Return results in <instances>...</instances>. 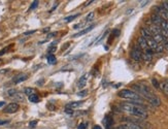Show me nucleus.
Instances as JSON below:
<instances>
[{
    "label": "nucleus",
    "instance_id": "f257e3e1",
    "mask_svg": "<svg viewBox=\"0 0 168 129\" xmlns=\"http://www.w3.org/2000/svg\"><path fill=\"white\" fill-rule=\"evenodd\" d=\"M132 90L136 92L138 95H140L142 98L147 99L151 104L154 106H159L161 104V100L157 95H155L151 91V89L146 85H141V84H135L132 86Z\"/></svg>",
    "mask_w": 168,
    "mask_h": 129
},
{
    "label": "nucleus",
    "instance_id": "f03ea898",
    "mask_svg": "<svg viewBox=\"0 0 168 129\" xmlns=\"http://www.w3.org/2000/svg\"><path fill=\"white\" fill-rule=\"evenodd\" d=\"M121 108L138 119H147V112L146 108L139 102H123L121 104Z\"/></svg>",
    "mask_w": 168,
    "mask_h": 129
},
{
    "label": "nucleus",
    "instance_id": "7ed1b4c3",
    "mask_svg": "<svg viewBox=\"0 0 168 129\" xmlns=\"http://www.w3.org/2000/svg\"><path fill=\"white\" fill-rule=\"evenodd\" d=\"M118 96L123 98V99H129L132 100V102H140L143 100L140 95H138L136 92H134L133 90H130V89H123L118 93Z\"/></svg>",
    "mask_w": 168,
    "mask_h": 129
},
{
    "label": "nucleus",
    "instance_id": "20e7f679",
    "mask_svg": "<svg viewBox=\"0 0 168 129\" xmlns=\"http://www.w3.org/2000/svg\"><path fill=\"white\" fill-rule=\"evenodd\" d=\"M116 129H143L142 126L138 123H135V122H127L125 124H122L118 126Z\"/></svg>",
    "mask_w": 168,
    "mask_h": 129
},
{
    "label": "nucleus",
    "instance_id": "39448f33",
    "mask_svg": "<svg viewBox=\"0 0 168 129\" xmlns=\"http://www.w3.org/2000/svg\"><path fill=\"white\" fill-rule=\"evenodd\" d=\"M141 55H142L141 49L138 46L134 47L132 51H131V58H132L133 60H135V61H140L141 60Z\"/></svg>",
    "mask_w": 168,
    "mask_h": 129
},
{
    "label": "nucleus",
    "instance_id": "423d86ee",
    "mask_svg": "<svg viewBox=\"0 0 168 129\" xmlns=\"http://www.w3.org/2000/svg\"><path fill=\"white\" fill-rule=\"evenodd\" d=\"M19 108H20V106H19L18 103L11 102V103H10V104H7L6 106H5L3 112L6 114H13V113H16V112H18Z\"/></svg>",
    "mask_w": 168,
    "mask_h": 129
},
{
    "label": "nucleus",
    "instance_id": "0eeeda50",
    "mask_svg": "<svg viewBox=\"0 0 168 129\" xmlns=\"http://www.w3.org/2000/svg\"><path fill=\"white\" fill-rule=\"evenodd\" d=\"M8 96L13 98V99H18V100H24V96L22 95V93H20L15 89H10V90H8L7 92Z\"/></svg>",
    "mask_w": 168,
    "mask_h": 129
},
{
    "label": "nucleus",
    "instance_id": "6e6552de",
    "mask_svg": "<svg viewBox=\"0 0 168 129\" xmlns=\"http://www.w3.org/2000/svg\"><path fill=\"white\" fill-rule=\"evenodd\" d=\"M162 19L160 16L157 15V13H154L152 16H151V21H152L153 25H156V26H160L161 22H162Z\"/></svg>",
    "mask_w": 168,
    "mask_h": 129
},
{
    "label": "nucleus",
    "instance_id": "1a4fd4ad",
    "mask_svg": "<svg viewBox=\"0 0 168 129\" xmlns=\"http://www.w3.org/2000/svg\"><path fill=\"white\" fill-rule=\"evenodd\" d=\"M82 104V101H71L69 103H67L66 105H65V108H66V110H75V108H79Z\"/></svg>",
    "mask_w": 168,
    "mask_h": 129
},
{
    "label": "nucleus",
    "instance_id": "9d476101",
    "mask_svg": "<svg viewBox=\"0 0 168 129\" xmlns=\"http://www.w3.org/2000/svg\"><path fill=\"white\" fill-rule=\"evenodd\" d=\"M137 43H138V47H140V49L144 50V51H147V50L149 49V46H147L146 38H143L140 36V37H138V39H137Z\"/></svg>",
    "mask_w": 168,
    "mask_h": 129
},
{
    "label": "nucleus",
    "instance_id": "9b49d317",
    "mask_svg": "<svg viewBox=\"0 0 168 129\" xmlns=\"http://www.w3.org/2000/svg\"><path fill=\"white\" fill-rule=\"evenodd\" d=\"M140 34H141V37L146 38V39H149L152 37V33L149 30L147 27H142L140 29Z\"/></svg>",
    "mask_w": 168,
    "mask_h": 129
},
{
    "label": "nucleus",
    "instance_id": "f8f14e48",
    "mask_svg": "<svg viewBox=\"0 0 168 129\" xmlns=\"http://www.w3.org/2000/svg\"><path fill=\"white\" fill-rule=\"evenodd\" d=\"M103 123H104L105 128L106 129H112L113 126V119L112 117L107 116V117H105V119L103 120Z\"/></svg>",
    "mask_w": 168,
    "mask_h": 129
},
{
    "label": "nucleus",
    "instance_id": "ddd939ff",
    "mask_svg": "<svg viewBox=\"0 0 168 129\" xmlns=\"http://www.w3.org/2000/svg\"><path fill=\"white\" fill-rule=\"evenodd\" d=\"M94 27H95V25H91V26L86 28V29H82V31H79L78 33H76L75 35H73V37H79V36H82V35H84V34H87V33H89L91 30L94 29Z\"/></svg>",
    "mask_w": 168,
    "mask_h": 129
},
{
    "label": "nucleus",
    "instance_id": "4468645a",
    "mask_svg": "<svg viewBox=\"0 0 168 129\" xmlns=\"http://www.w3.org/2000/svg\"><path fill=\"white\" fill-rule=\"evenodd\" d=\"M27 78H28L27 74H19V75H16V77L13 78V81L15 84H19V83H22V82H24V81H26Z\"/></svg>",
    "mask_w": 168,
    "mask_h": 129
},
{
    "label": "nucleus",
    "instance_id": "2eb2a0df",
    "mask_svg": "<svg viewBox=\"0 0 168 129\" xmlns=\"http://www.w3.org/2000/svg\"><path fill=\"white\" fill-rule=\"evenodd\" d=\"M147 46H149V49H151L152 51H156V49H157V47H158V44L154 40L153 37L147 39Z\"/></svg>",
    "mask_w": 168,
    "mask_h": 129
},
{
    "label": "nucleus",
    "instance_id": "dca6fc26",
    "mask_svg": "<svg viewBox=\"0 0 168 129\" xmlns=\"http://www.w3.org/2000/svg\"><path fill=\"white\" fill-rule=\"evenodd\" d=\"M87 78H88V74H84L81 78H79V81H78V88H79V89L84 88V87L86 86V84H87Z\"/></svg>",
    "mask_w": 168,
    "mask_h": 129
},
{
    "label": "nucleus",
    "instance_id": "f3484780",
    "mask_svg": "<svg viewBox=\"0 0 168 129\" xmlns=\"http://www.w3.org/2000/svg\"><path fill=\"white\" fill-rule=\"evenodd\" d=\"M24 94H26L28 95V96H31V95H34V94H36V90L35 89H33V88H25L24 89Z\"/></svg>",
    "mask_w": 168,
    "mask_h": 129
},
{
    "label": "nucleus",
    "instance_id": "a211bd4d",
    "mask_svg": "<svg viewBox=\"0 0 168 129\" xmlns=\"http://www.w3.org/2000/svg\"><path fill=\"white\" fill-rule=\"evenodd\" d=\"M160 88L162 89V91H163L164 94L168 95V84L166 83V81L163 82L162 84H160Z\"/></svg>",
    "mask_w": 168,
    "mask_h": 129
},
{
    "label": "nucleus",
    "instance_id": "6ab92c4d",
    "mask_svg": "<svg viewBox=\"0 0 168 129\" xmlns=\"http://www.w3.org/2000/svg\"><path fill=\"white\" fill-rule=\"evenodd\" d=\"M48 62H49L50 64H55L57 62V59L55 57V55H53V54L48 55Z\"/></svg>",
    "mask_w": 168,
    "mask_h": 129
},
{
    "label": "nucleus",
    "instance_id": "aec40b11",
    "mask_svg": "<svg viewBox=\"0 0 168 129\" xmlns=\"http://www.w3.org/2000/svg\"><path fill=\"white\" fill-rule=\"evenodd\" d=\"M161 28V29H164V30H168V21H166V20H162L160 26H159Z\"/></svg>",
    "mask_w": 168,
    "mask_h": 129
},
{
    "label": "nucleus",
    "instance_id": "412c9836",
    "mask_svg": "<svg viewBox=\"0 0 168 129\" xmlns=\"http://www.w3.org/2000/svg\"><path fill=\"white\" fill-rule=\"evenodd\" d=\"M29 101L31 102H38L39 101V97H38V95H36V94H34V95H31V96H29Z\"/></svg>",
    "mask_w": 168,
    "mask_h": 129
},
{
    "label": "nucleus",
    "instance_id": "4be33fe9",
    "mask_svg": "<svg viewBox=\"0 0 168 129\" xmlns=\"http://www.w3.org/2000/svg\"><path fill=\"white\" fill-rule=\"evenodd\" d=\"M78 16H79L78 13H75V15H72V16L67 17V18H65V22H66V23H69V22H71L72 20H74L75 18H78Z\"/></svg>",
    "mask_w": 168,
    "mask_h": 129
},
{
    "label": "nucleus",
    "instance_id": "5701e85b",
    "mask_svg": "<svg viewBox=\"0 0 168 129\" xmlns=\"http://www.w3.org/2000/svg\"><path fill=\"white\" fill-rule=\"evenodd\" d=\"M93 19H94V13H90L89 15H88V16L86 17V21H87V22L93 21Z\"/></svg>",
    "mask_w": 168,
    "mask_h": 129
},
{
    "label": "nucleus",
    "instance_id": "b1692460",
    "mask_svg": "<svg viewBox=\"0 0 168 129\" xmlns=\"http://www.w3.org/2000/svg\"><path fill=\"white\" fill-rule=\"evenodd\" d=\"M37 5H38V1H37V0H35V1H33V2H32V4L30 5L29 10H32V9H34V8H35L36 6H37Z\"/></svg>",
    "mask_w": 168,
    "mask_h": 129
},
{
    "label": "nucleus",
    "instance_id": "393cba45",
    "mask_svg": "<svg viewBox=\"0 0 168 129\" xmlns=\"http://www.w3.org/2000/svg\"><path fill=\"white\" fill-rule=\"evenodd\" d=\"M152 83H153V85H154V87H155V88H160V84L158 83V81L156 80V78H153Z\"/></svg>",
    "mask_w": 168,
    "mask_h": 129
},
{
    "label": "nucleus",
    "instance_id": "a878e982",
    "mask_svg": "<svg viewBox=\"0 0 168 129\" xmlns=\"http://www.w3.org/2000/svg\"><path fill=\"white\" fill-rule=\"evenodd\" d=\"M87 94H88V90H82L81 92H78V96H81V97H84V96H87Z\"/></svg>",
    "mask_w": 168,
    "mask_h": 129
},
{
    "label": "nucleus",
    "instance_id": "bb28decb",
    "mask_svg": "<svg viewBox=\"0 0 168 129\" xmlns=\"http://www.w3.org/2000/svg\"><path fill=\"white\" fill-rule=\"evenodd\" d=\"M163 50H164V47L162 46V44H158V47H157V49H156L155 52L161 53V52H163Z\"/></svg>",
    "mask_w": 168,
    "mask_h": 129
},
{
    "label": "nucleus",
    "instance_id": "cd10ccee",
    "mask_svg": "<svg viewBox=\"0 0 168 129\" xmlns=\"http://www.w3.org/2000/svg\"><path fill=\"white\" fill-rule=\"evenodd\" d=\"M87 124H86V123H81V124H79L78 125V129H86V127H87V126H86Z\"/></svg>",
    "mask_w": 168,
    "mask_h": 129
},
{
    "label": "nucleus",
    "instance_id": "c85d7f7f",
    "mask_svg": "<svg viewBox=\"0 0 168 129\" xmlns=\"http://www.w3.org/2000/svg\"><path fill=\"white\" fill-rule=\"evenodd\" d=\"M36 124H37V121H31L29 123V126H30L31 128H34L36 126Z\"/></svg>",
    "mask_w": 168,
    "mask_h": 129
},
{
    "label": "nucleus",
    "instance_id": "c756f323",
    "mask_svg": "<svg viewBox=\"0 0 168 129\" xmlns=\"http://www.w3.org/2000/svg\"><path fill=\"white\" fill-rule=\"evenodd\" d=\"M10 47H5V49L1 50V51H0V56L3 55V54H5V53H6V51H7L8 49H10Z\"/></svg>",
    "mask_w": 168,
    "mask_h": 129
},
{
    "label": "nucleus",
    "instance_id": "7c9ffc66",
    "mask_svg": "<svg viewBox=\"0 0 168 129\" xmlns=\"http://www.w3.org/2000/svg\"><path fill=\"white\" fill-rule=\"evenodd\" d=\"M50 54H52V53L56 52V47H50Z\"/></svg>",
    "mask_w": 168,
    "mask_h": 129
},
{
    "label": "nucleus",
    "instance_id": "2f4dec72",
    "mask_svg": "<svg viewBox=\"0 0 168 129\" xmlns=\"http://www.w3.org/2000/svg\"><path fill=\"white\" fill-rule=\"evenodd\" d=\"M92 2H94L93 0H90V1H87L86 3H85V6H88V5H90L91 3H92Z\"/></svg>",
    "mask_w": 168,
    "mask_h": 129
},
{
    "label": "nucleus",
    "instance_id": "473e14b6",
    "mask_svg": "<svg viewBox=\"0 0 168 129\" xmlns=\"http://www.w3.org/2000/svg\"><path fill=\"white\" fill-rule=\"evenodd\" d=\"M32 33H35V30H32V31H28L25 33V35H29V34H32Z\"/></svg>",
    "mask_w": 168,
    "mask_h": 129
},
{
    "label": "nucleus",
    "instance_id": "72a5a7b5",
    "mask_svg": "<svg viewBox=\"0 0 168 129\" xmlns=\"http://www.w3.org/2000/svg\"><path fill=\"white\" fill-rule=\"evenodd\" d=\"M93 129H102L101 128V126H99V125H95L94 126V128Z\"/></svg>",
    "mask_w": 168,
    "mask_h": 129
},
{
    "label": "nucleus",
    "instance_id": "f704fd0d",
    "mask_svg": "<svg viewBox=\"0 0 168 129\" xmlns=\"http://www.w3.org/2000/svg\"><path fill=\"white\" fill-rule=\"evenodd\" d=\"M8 123V121H0V125H3V124H6Z\"/></svg>",
    "mask_w": 168,
    "mask_h": 129
},
{
    "label": "nucleus",
    "instance_id": "c9c22d12",
    "mask_svg": "<svg viewBox=\"0 0 168 129\" xmlns=\"http://www.w3.org/2000/svg\"><path fill=\"white\" fill-rule=\"evenodd\" d=\"M164 44H165V49H167V50H168V41H165Z\"/></svg>",
    "mask_w": 168,
    "mask_h": 129
},
{
    "label": "nucleus",
    "instance_id": "e433bc0d",
    "mask_svg": "<svg viewBox=\"0 0 168 129\" xmlns=\"http://www.w3.org/2000/svg\"><path fill=\"white\" fill-rule=\"evenodd\" d=\"M5 104V101H1L0 102V108H1V106H3Z\"/></svg>",
    "mask_w": 168,
    "mask_h": 129
},
{
    "label": "nucleus",
    "instance_id": "4c0bfd02",
    "mask_svg": "<svg viewBox=\"0 0 168 129\" xmlns=\"http://www.w3.org/2000/svg\"><path fill=\"white\" fill-rule=\"evenodd\" d=\"M166 83H167V84H168V80H167V81H166Z\"/></svg>",
    "mask_w": 168,
    "mask_h": 129
}]
</instances>
